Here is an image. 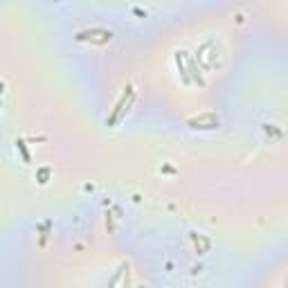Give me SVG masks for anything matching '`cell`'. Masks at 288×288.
<instances>
[{"label": "cell", "instance_id": "cell-3", "mask_svg": "<svg viewBox=\"0 0 288 288\" xmlns=\"http://www.w3.org/2000/svg\"><path fill=\"white\" fill-rule=\"evenodd\" d=\"M18 149H20V153H23L25 162H30V153H27V149H25V142H18Z\"/></svg>", "mask_w": 288, "mask_h": 288}, {"label": "cell", "instance_id": "cell-4", "mask_svg": "<svg viewBox=\"0 0 288 288\" xmlns=\"http://www.w3.org/2000/svg\"><path fill=\"white\" fill-rule=\"evenodd\" d=\"M54 2H59V0H54Z\"/></svg>", "mask_w": 288, "mask_h": 288}, {"label": "cell", "instance_id": "cell-2", "mask_svg": "<svg viewBox=\"0 0 288 288\" xmlns=\"http://www.w3.org/2000/svg\"><path fill=\"white\" fill-rule=\"evenodd\" d=\"M131 95H133V86H128V88H126V93H124V95H122V97H119V102H117V104H115V108H113V115H111V117H108V119H106V124H108V126H111V124H115V122H117V117H119V113H122L124 104H126V99H128V97H131Z\"/></svg>", "mask_w": 288, "mask_h": 288}, {"label": "cell", "instance_id": "cell-1", "mask_svg": "<svg viewBox=\"0 0 288 288\" xmlns=\"http://www.w3.org/2000/svg\"><path fill=\"white\" fill-rule=\"evenodd\" d=\"M113 39V32L108 30H102V27H95V30H86V32H79L77 34V41H93L97 45H104Z\"/></svg>", "mask_w": 288, "mask_h": 288}]
</instances>
